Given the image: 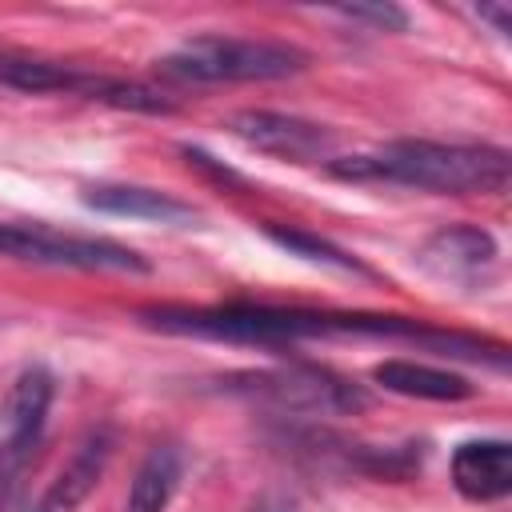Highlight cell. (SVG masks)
<instances>
[{
  "label": "cell",
  "mask_w": 512,
  "mask_h": 512,
  "mask_svg": "<svg viewBox=\"0 0 512 512\" xmlns=\"http://www.w3.org/2000/svg\"><path fill=\"white\" fill-rule=\"evenodd\" d=\"M484 20H492L496 24V32H508V8H492V4H480L476 8Z\"/></svg>",
  "instance_id": "cell-18"
},
{
  "label": "cell",
  "mask_w": 512,
  "mask_h": 512,
  "mask_svg": "<svg viewBox=\"0 0 512 512\" xmlns=\"http://www.w3.org/2000/svg\"><path fill=\"white\" fill-rule=\"evenodd\" d=\"M36 512H52V504H44V508H36Z\"/></svg>",
  "instance_id": "cell-21"
},
{
  "label": "cell",
  "mask_w": 512,
  "mask_h": 512,
  "mask_svg": "<svg viewBox=\"0 0 512 512\" xmlns=\"http://www.w3.org/2000/svg\"><path fill=\"white\" fill-rule=\"evenodd\" d=\"M232 136H240L248 148L292 160V164H308V160H324L332 152V132L324 124L300 120V116H284V112H236L228 120Z\"/></svg>",
  "instance_id": "cell-6"
},
{
  "label": "cell",
  "mask_w": 512,
  "mask_h": 512,
  "mask_svg": "<svg viewBox=\"0 0 512 512\" xmlns=\"http://www.w3.org/2000/svg\"><path fill=\"white\" fill-rule=\"evenodd\" d=\"M336 12L348 16V20H364V24L388 28V32H404L408 28V12L396 8V4H348V8H336Z\"/></svg>",
  "instance_id": "cell-16"
},
{
  "label": "cell",
  "mask_w": 512,
  "mask_h": 512,
  "mask_svg": "<svg viewBox=\"0 0 512 512\" xmlns=\"http://www.w3.org/2000/svg\"><path fill=\"white\" fill-rule=\"evenodd\" d=\"M332 176L356 184H400L420 192H504L508 188V152L488 144H436V140H392L364 156H344L328 164Z\"/></svg>",
  "instance_id": "cell-1"
},
{
  "label": "cell",
  "mask_w": 512,
  "mask_h": 512,
  "mask_svg": "<svg viewBox=\"0 0 512 512\" xmlns=\"http://www.w3.org/2000/svg\"><path fill=\"white\" fill-rule=\"evenodd\" d=\"M420 264L440 280H472L480 268L496 264V240L476 224H452L424 240Z\"/></svg>",
  "instance_id": "cell-7"
},
{
  "label": "cell",
  "mask_w": 512,
  "mask_h": 512,
  "mask_svg": "<svg viewBox=\"0 0 512 512\" xmlns=\"http://www.w3.org/2000/svg\"><path fill=\"white\" fill-rule=\"evenodd\" d=\"M4 460H8V452H4V448H0V472H4Z\"/></svg>",
  "instance_id": "cell-20"
},
{
  "label": "cell",
  "mask_w": 512,
  "mask_h": 512,
  "mask_svg": "<svg viewBox=\"0 0 512 512\" xmlns=\"http://www.w3.org/2000/svg\"><path fill=\"white\" fill-rule=\"evenodd\" d=\"M180 484V452L172 444H160L144 456V464L132 476L124 512H164L172 492Z\"/></svg>",
  "instance_id": "cell-12"
},
{
  "label": "cell",
  "mask_w": 512,
  "mask_h": 512,
  "mask_svg": "<svg viewBox=\"0 0 512 512\" xmlns=\"http://www.w3.org/2000/svg\"><path fill=\"white\" fill-rule=\"evenodd\" d=\"M264 232H268V240H276L280 248H288L292 256H304L312 264H328V268H340V272H368L360 260H352L348 252H340L336 244H328L320 236H308V232H296V228H280V224H268Z\"/></svg>",
  "instance_id": "cell-15"
},
{
  "label": "cell",
  "mask_w": 512,
  "mask_h": 512,
  "mask_svg": "<svg viewBox=\"0 0 512 512\" xmlns=\"http://www.w3.org/2000/svg\"><path fill=\"white\" fill-rule=\"evenodd\" d=\"M48 404H52V372L32 364L16 376L8 400H4V452L8 456H24L40 428H44V416H48Z\"/></svg>",
  "instance_id": "cell-9"
},
{
  "label": "cell",
  "mask_w": 512,
  "mask_h": 512,
  "mask_svg": "<svg viewBox=\"0 0 512 512\" xmlns=\"http://www.w3.org/2000/svg\"><path fill=\"white\" fill-rule=\"evenodd\" d=\"M372 380L396 396H416V400H468L472 396V384L464 376L428 368L416 360H380L372 368Z\"/></svg>",
  "instance_id": "cell-11"
},
{
  "label": "cell",
  "mask_w": 512,
  "mask_h": 512,
  "mask_svg": "<svg viewBox=\"0 0 512 512\" xmlns=\"http://www.w3.org/2000/svg\"><path fill=\"white\" fill-rule=\"evenodd\" d=\"M244 384H236V392L256 396L276 404L280 412H308V416H344V412H360L368 408V392L328 368H312V364H292V368H276V372H252L240 376Z\"/></svg>",
  "instance_id": "cell-4"
},
{
  "label": "cell",
  "mask_w": 512,
  "mask_h": 512,
  "mask_svg": "<svg viewBox=\"0 0 512 512\" xmlns=\"http://www.w3.org/2000/svg\"><path fill=\"white\" fill-rule=\"evenodd\" d=\"M84 204L96 212H112V216H136V220H160V224H192L196 208L156 192V188H136V184H96L84 192Z\"/></svg>",
  "instance_id": "cell-10"
},
{
  "label": "cell",
  "mask_w": 512,
  "mask_h": 512,
  "mask_svg": "<svg viewBox=\"0 0 512 512\" xmlns=\"http://www.w3.org/2000/svg\"><path fill=\"white\" fill-rule=\"evenodd\" d=\"M108 456H112V436L100 428V432H92V436L76 448V456L64 464V472H60V480H56V488H52V504L76 508V504L96 488V480H100Z\"/></svg>",
  "instance_id": "cell-13"
},
{
  "label": "cell",
  "mask_w": 512,
  "mask_h": 512,
  "mask_svg": "<svg viewBox=\"0 0 512 512\" xmlns=\"http://www.w3.org/2000/svg\"><path fill=\"white\" fill-rule=\"evenodd\" d=\"M148 324L180 336H208V340L264 344V348H280L312 336H360V316H320V312H288V308H256V304H228L200 312L160 308L148 312Z\"/></svg>",
  "instance_id": "cell-2"
},
{
  "label": "cell",
  "mask_w": 512,
  "mask_h": 512,
  "mask_svg": "<svg viewBox=\"0 0 512 512\" xmlns=\"http://www.w3.org/2000/svg\"><path fill=\"white\" fill-rule=\"evenodd\" d=\"M184 156H188V164H192V168H204L208 176H216V180H224V184H236V176H232L228 168L212 164V156H208V152H200V148H184Z\"/></svg>",
  "instance_id": "cell-17"
},
{
  "label": "cell",
  "mask_w": 512,
  "mask_h": 512,
  "mask_svg": "<svg viewBox=\"0 0 512 512\" xmlns=\"http://www.w3.org/2000/svg\"><path fill=\"white\" fill-rule=\"evenodd\" d=\"M308 64V52L280 40H240V36H196L160 60L164 76L192 84H232V80H284Z\"/></svg>",
  "instance_id": "cell-3"
},
{
  "label": "cell",
  "mask_w": 512,
  "mask_h": 512,
  "mask_svg": "<svg viewBox=\"0 0 512 512\" xmlns=\"http://www.w3.org/2000/svg\"><path fill=\"white\" fill-rule=\"evenodd\" d=\"M256 512H288V508H284V504H260Z\"/></svg>",
  "instance_id": "cell-19"
},
{
  "label": "cell",
  "mask_w": 512,
  "mask_h": 512,
  "mask_svg": "<svg viewBox=\"0 0 512 512\" xmlns=\"http://www.w3.org/2000/svg\"><path fill=\"white\" fill-rule=\"evenodd\" d=\"M0 256L52 264V268H88V272H148V264L112 240H84V236H56L48 228L4 224L0 220Z\"/></svg>",
  "instance_id": "cell-5"
},
{
  "label": "cell",
  "mask_w": 512,
  "mask_h": 512,
  "mask_svg": "<svg viewBox=\"0 0 512 512\" xmlns=\"http://www.w3.org/2000/svg\"><path fill=\"white\" fill-rule=\"evenodd\" d=\"M452 484L468 500H500L512 492L508 440H468L452 452Z\"/></svg>",
  "instance_id": "cell-8"
},
{
  "label": "cell",
  "mask_w": 512,
  "mask_h": 512,
  "mask_svg": "<svg viewBox=\"0 0 512 512\" xmlns=\"http://www.w3.org/2000/svg\"><path fill=\"white\" fill-rule=\"evenodd\" d=\"M80 76L64 64L28 60V56H0V84L20 92H80Z\"/></svg>",
  "instance_id": "cell-14"
}]
</instances>
